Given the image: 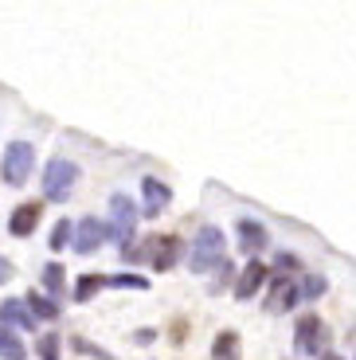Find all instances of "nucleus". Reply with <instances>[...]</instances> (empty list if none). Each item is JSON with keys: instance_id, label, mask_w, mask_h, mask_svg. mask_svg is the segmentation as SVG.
Returning <instances> with one entry per match:
<instances>
[{"instance_id": "nucleus-5", "label": "nucleus", "mask_w": 356, "mask_h": 360, "mask_svg": "<svg viewBox=\"0 0 356 360\" xmlns=\"http://www.w3.org/2000/svg\"><path fill=\"white\" fill-rule=\"evenodd\" d=\"M325 341H329V333H325L321 317L317 314H305L302 321H298V329H294V349L302 352V356H313V352L325 349Z\"/></svg>"}, {"instance_id": "nucleus-2", "label": "nucleus", "mask_w": 356, "mask_h": 360, "mask_svg": "<svg viewBox=\"0 0 356 360\" xmlns=\"http://www.w3.org/2000/svg\"><path fill=\"white\" fill-rule=\"evenodd\" d=\"M75 184H79V165L67 161V157H55V161L44 169V196L51 200V204L71 200Z\"/></svg>"}, {"instance_id": "nucleus-25", "label": "nucleus", "mask_w": 356, "mask_h": 360, "mask_svg": "<svg viewBox=\"0 0 356 360\" xmlns=\"http://www.w3.org/2000/svg\"><path fill=\"white\" fill-rule=\"evenodd\" d=\"M321 360H341V356H333V352H329V356H321Z\"/></svg>"}, {"instance_id": "nucleus-22", "label": "nucleus", "mask_w": 356, "mask_h": 360, "mask_svg": "<svg viewBox=\"0 0 356 360\" xmlns=\"http://www.w3.org/2000/svg\"><path fill=\"white\" fill-rule=\"evenodd\" d=\"M321 290H325V282H321V278H305V290H302V294H310V297H317V294H321Z\"/></svg>"}, {"instance_id": "nucleus-3", "label": "nucleus", "mask_w": 356, "mask_h": 360, "mask_svg": "<svg viewBox=\"0 0 356 360\" xmlns=\"http://www.w3.org/2000/svg\"><path fill=\"white\" fill-rule=\"evenodd\" d=\"M137 219H141V212H137V204L129 196H122L117 192L114 200H110V239H114L117 247L125 251V243L134 239V231H137Z\"/></svg>"}, {"instance_id": "nucleus-17", "label": "nucleus", "mask_w": 356, "mask_h": 360, "mask_svg": "<svg viewBox=\"0 0 356 360\" xmlns=\"http://www.w3.org/2000/svg\"><path fill=\"white\" fill-rule=\"evenodd\" d=\"M102 286H106V278H98V274H87V278H79V286H75V302H90V297L98 294Z\"/></svg>"}, {"instance_id": "nucleus-15", "label": "nucleus", "mask_w": 356, "mask_h": 360, "mask_svg": "<svg viewBox=\"0 0 356 360\" xmlns=\"http://www.w3.org/2000/svg\"><path fill=\"white\" fill-rule=\"evenodd\" d=\"M0 360H27V349L16 341V333H8L0 325Z\"/></svg>"}, {"instance_id": "nucleus-8", "label": "nucleus", "mask_w": 356, "mask_h": 360, "mask_svg": "<svg viewBox=\"0 0 356 360\" xmlns=\"http://www.w3.org/2000/svg\"><path fill=\"white\" fill-rule=\"evenodd\" d=\"M39 219H44V204H20L8 216V231L16 235V239H27V235L39 227Z\"/></svg>"}, {"instance_id": "nucleus-6", "label": "nucleus", "mask_w": 356, "mask_h": 360, "mask_svg": "<svg viewBox=\"0 0 356 360\" xmlns=\"http://www.w3.org/2000/svg\"><path fill=\"white\" fill-rule=\"evenodd\" d=\"M110 239V227L102 224V219H94V216H87V219H79V227H75V235H71V247L79 255H94L102 243Z\"/></svg>"}, {"instance_id": "nucleus-19", "label": "nucleus", "mask_w": 356, "mask_h": 360, "mask_svg": "<svg viewBox=\"0 0 356 360\" xmlns=\"http://www.w3.org/2000/svg\"><path fill=\"white\" fill-rule=\"evenodd\" d=\"M44 286L51 290V294H63V266H44Z\"/></svg>"}, {"instance_id": "nucleus-12", "label": "nucleus", "mask_w": 356, "mask_h": 360, "mask_svg": "<svg viewBox=\"0 0 356 360\" xmlns=\"http://www.w3.org/2000/svg\"><path fill=\"white\" fill-rule=\"evenodd\" d=\"M267 243H270V235H267V227L258 224V219H239V247L243 251L258 255Z\"/></svg>"}, {"instance_id": "nucleus-24", "label": "nucleus", "mask_w": 356, "mask_h": 360, "mask_svg": "<svg viewBox=\"0 0 356 360\" xmlns=\"http://www.w3.org/2000/svg\"><path fill=\"white\" fill-rule=\"evenodd\" d=\"M153 337H157V333H153V329H137V341H141V345H149Z\"/></svg>"}, {"instance_id": "nucleus-9", "label": "nucleus", "mask_w": 356, "mask_h": 360, "mask_svg": "<svg viewBox=\"0 0 356 360\" xmlns=\"http://www.w3.org/2000/svg\"><path fill=\"white\" fill-rule=\"evenodd\" d=\"M0 321L16 325V329H27V333H36V314H32V306H27L24 297H8V302L0 306Z\"/></svg>"}, {"instance_id": "nucleus-7", "label": "nucleus", "mask_w": 356, "mask_h": 360, "mask_svg": "<svg viewBox=\"0 0 356 360\" xmlns=\"http://www.w3.org/2000/svg\"><path fill=\"white\" fill-rule=\"evenodd\" d=\"M141 192H145V207H141V216H160V212H165V207L172 204V188L169 184H160L157 176H145L141 180Z\"/></svg>"}, {"instance_id": "nucleus-13", "label": "nucleus", "mask_w": 356, "mask_h": 360, "mask_svg": "<svg viewBox=\"0 0 356 360\" xmlns=\"http://www.w3.org/2000/svg\"><path fill=\"white\" fill-rule=\"evenodd\" d=\"M180 259V239L177 235H160L153 243V270H172Z\"/></svg>"}, {"instance_id": "nucleus-16", "label": "nucleus", "mask_w": 356, "mask_h": 360, "mask_svg": "<svg viewBox=\"0 0 356 360\" xmlns=\"http://www.w3.org/2000/svg\"><path fill=\"white\" fill-rule=\"evenodd\" d=\"M27 306H32V314L36 317H44V321H55V317H59V306H55L51 297H39V294H27L24 297Z\"/></svg>"}, {"instance_id": "nucleus-21", "label": "nucleus", "mask_w": 356, "mask_h": 360, "mask_svg": "<svg viewBox=\"0 0 356 360\" xmlns=\"http://www.w3.org/2000/svg\"><path fill=\"white\" fill-rule=\"evenodd\" d=\"M39 356H44V360H59V337H55V333L44 337V345H39Z\"/></svg>"}, {"instance_id": "nucleus-20", "label": "nucleus", "mask_w": 356, "mask_h": 360, "mask_svg": "<svg viewBox=\"0 0 356 360\" xmlns=\"http://www.w3.org/2000/svg\"><path fill=\"white\" fill-rule=\"evenodd\" d=\"M110 286H129V290H149V282L137 278V274H117V278H110Z\"/></svg>"}, {"instance_id": "nucleus-4", "label": "nucleus", "mask_w": 356, "mask_h": 360, "mask_svg": "<svg viewBox=\"0 0 356 360\" xmlns=\"http://www.w3.org/2000/svg\"><path fill=\"white\" fill-rule=\"evenodd\" d=\"M4 180L8 184H24L27 176H32V165H36V145H27V141H12L8 149H4Z\"/></svg>"}, {"instance_id": "nucleus-14", "label": "nucleus", "mask_w": 356, "mask_h": 360, "mask_svg": "<svg viewBox=\"0 0 356 360\" xmlns=\"http://www.w3.org/2000/svg\"><path fill=\"white\" fill-rule=\"evenodd\" d=\"M212 356L215 360H239V333L223 329V333L215 337V345H212Z\"/></svg>"}, {"instance_id": "nucleus-1", "label": "nucleus", "mask_w": 356, "mask_h": 360, "mask_svg": "<svg viewBox=\"0 0 356 360\" xmlns=\"http://www.w3.org/2000/svg\"><path fill=\"white\" fill-rule=\"evenodd\" d=\"M223 247H227V239H223L220 227H200V235L192 239V251H188V266L196 270V274L220 266V262H223Z\"/></svg>"}, {"instance_id": "nucleus-11", "label": "nucleus", "mask_w": 356, "mask_h": 360, "mask_svg": "<svg viewBox=\"0 0 356 360\" xmlns=\"http://www.w3.org/2000/svg\"><path fill=\"white\" fill-rule=\"evenodd\" d=\"M262 282H267V266H262V262H250V266H243L239 282H235V297H239V302H250V297L262 290Z\"/></svg>"}, {"instance_id": "nucleus-18", "label": "nucleus", "mask_w": 356, "mask_h": 360, "mask_svg": "<svg viewBox=\"0 0 356 360\" xmlns=\"http://www.w3.org/2000/svg\"><path fill=\"white\" fill-rule=\"evenodd\" d=\"M71 235H75V227L67 224V219H59V224H55V231H51V251H63V247L71 243Z\"/></svg>"}, {"instance_id": "nucleus-10", "label": "nucleus", "mask_w": 356, "mask_h": 360, "mask_svg": "<svg viewBox=\"0 0 356 360\" xmlns=\"http://www.w3.org/2000/svg\"><path fill=\"white\" fill-rule=\"evenodd\" d=\"M298 302H302V290H298V282L278 278L274 290H270V297H267V309H270V314H286V309H294Z\"/></svg>"}, {"instance_id": "nucleus-23", "label": "nucleus", "mask_w": 356, "mask_h": 360, "mask_svg": "<svg viewBox=\"0 0 356 360\" xmlns=\"http://www.w3.org/2000/svg\"><path fill=\"white\" fill-rule=\"evenodd\" d=\"M8 278H12V262L0 259V282H8Z\"/></svg>"}]
</instances>
